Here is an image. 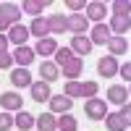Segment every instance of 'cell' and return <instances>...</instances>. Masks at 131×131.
Instances as JSON below:
<instances>
[{
	"mask_svg": "<svg viewBox=\"0 0 131 131\" xmlns=\"http://www.w3.org/2000/svg\"><path fill=\"white\" fill-rule=\"evenodd\" d=\"M66 5H68V8L73 10V13H79L81 8H86V3H79V0H68V3H66Z\"/></svg>",
	"mask_w": 131,
	"mask_h": 131,
	"instance_id": "d6a6232c",
	"label": "cell"
},
{
	"mask_svg": "<svg viewBox=\"0 0 131 131\" xmlns=\"http://www.w3.org/2000/svg\"><path fill=\"white\" fill-rule=\"evenodd\" d=\"M81 71H84V63H81V58H71L66 66H60V73H63L68 81H76V76H79Z\"/></svg>",
	"mask_w": 131,
	"mask_h": 131,
	"instance_id": "ba28073f",
	"label": "cell"
},
{
	"mask_svg": "<svg viewBox=\"0 0 131 131\" xmlns=\"http://www.w3.org/2000/svg\"><path fill=\"white\" fill-rule=\"evenodd\" d=\"M29 89H31V100H34V102H47L50 100V84L47 81H31V86H29Z\"/></svg>",
	"mask_w": 131,
	"mask_h": 131,
	"instance_id": "8992f818",
	"label": "cell"
},
{
	"mask_svg": "<svg viewBox=\"0 0 131 131\" xmlns=\"http://www.w3.org/2000/svg\"><path fill=\"white\" fill-rule=\"evenodd\" d=\"M107 16V5L105 3H100V0H94V3H86V21H97V24H102V18Z\"/></svg>",
	"mask_w": 131,
	"mask_h": 131,
	"instance_id": "5b68a950",
	"label": "cell"
},
{
	"mask_svg": "<svg viewBox=\"0 0 131 131\" xmlns=\"http://www.w3.org/2000/svg\"><path fill=\"white\" fill-rule=\"evenodd\" d=\"M26 39H29V29H26V26L13 24V26L8 29V42H13V45H18V47H21Z\"/></svg>",
	"mask_w": 131,
	"mask_h": 131,
	"instance_id": "5bb4252c",
	"label": "cell"
},
{
	"mask_svg": "<svg viewBox=\"0 0 131 131\" xmlns=\"http://www.w3.org/2000/svg\"><path fill=\"white\" fill-rule=\"evenodd\" d=\"M47 29L52 31V34H63V31H66V16H60V13L50 16L47 18Z\"/></svg>",
	"mask_w": 131,
	"mask_h": 131,
	"instance_id": "603a6c76",
	"label": "cell"
},
{
	"mask_svg": "<svg viewBox=\"0 0 131 131\" xmlns=\"http://www.w3.org/2000/svg\"><path fill=\"white\" fill-rule=\"evenodd\" d=\"M66 97H71V100L73 97H81V84L79 81H68L66 84Z\"/></svg>",
	"mask_w": 131,
	"mask_h": 131,
	"instance_id": "f1b7e54d",
	"label": "cell"
},
{
	"mask_svg": "<svg viewBox=\"0 0 131 131\" xmlns=\"http://www.w3.org/2000/svg\"><path fill=\"white\" fill-rule=\"evenodd\" d=\"M107 100L115 102V105H128V89L121 84H113L110 89H107Z\"/></svg>",
	"mask_w": 131,
	"mask_h": 131,
	"instance_id": "4fadbf2b",
	"label": "cell"
},
{
	"mask_svg": "<svg viewBox=\"0 0 131 131\" xmlns=\"http://www.w3.org/2000/svg\"><path fill=\"white\" fill-rule=\"evenodd\" d=\"M94 94H97V81H84V84H81V97L92 100Z\"/></svg>",
	"mask_w": 131,
	"mask_h": 131,
	"instance_id": "83f0119b",
	"label": "cell"
},
{
	"mask_svg": "<svg viewBox=\"0 0 131 131\" xmlns=\"http://www.w3.org/2000/svg\"><path fill=\"white\" fill-rule=\"evenodd\" d=\"M113 34H110V29H107V24L102 21V24H97L94 29H92V37H89V42L92 45H107V39H110Z\"/></svg>",
	"mask_w": 131,
	"mask_h": 131,
	"instance_id": "7c38bea8",
	"label": "cell"
},
{
	"mask_svg": "<svg viewBox=\"0 0 131 131\" xmlns=\"http://www.w3.org/2000/svg\"><path fill=\"white\" fill-rule=\"evenodd\" d=\"M13 126V115L10 113H0V131H8Z\"/></svg>",
	"mask_w": 131,
	"mask_h": 131,
	"instance_id": "4dcf8cb0",
	"label": "cell"
},
{
	"mask_svg": "<svg viewBox=\"0 0 131 131\" xmlns=\"http://www.w3.org/2000/svg\"><path fill=\"white\" fill-rule=\"evenodd\" d=\"M105 123L110 131H128V123H131V107L128 105H121L118 113H107L105 115Z\"/></svg>",
	"mask_w": 131,
	"mask_h": 131,
	"instance_id": "6da1fadb",
	"label": "cell"
},
{
	"mask_svg": "<svg viewBox=\"0 0 131 131\" xmlns=\"http://www.w3.org/2000/svg\"><path fill=\"white\" fill-rule=\"evenodd\" d=\"M13 123H16L21 131H29L31 126H34V115H31V113H18V115L13 118Z\"/></svg>",
	"mask_w": 131,
	"mask_h": 131,
	"instance_id": "d4e9b609",
	"label": "cell"
},
{
	"mask_svg": "<svg viewBox=\"0 0 131 131\" xmlns=\"http://www.w3.org/2000/svg\"><path fill=\"white\" fill-rule=\"evenodd\" d=\"M66 31H73V37H81L86 31V18L81 13H71L66 18Z\"/></svg>",
	"mask_w": 131,
	"mask_h": 131,
	"instance_id": "3957f363",
	"label": "cell"
},
{
	"mask_svg": "<svg viewBox=\"0 0 131 131\" xmlns=\"http://www.w3.org/2000/svg\"><path fill=\"white\" fill-rule=\"evenodd\" d=\"M42 8H47V3H37V0H24V3H21V10L31 13L34 18H39V10Z\"/></svg>",
	"mask_w": 131,
	"mask_h": 131,
	"instance_id": "cb8c5ba5",
	"label": "cell"
},
{
	"mask_svg": "<svg viewBox=\"0 0 131 131\" xmlns=\"http://www.w3.org/2000/svg\"><path fill=\"white\" fill-rule=\"evenodd\" d=\"M58 131H76V118L71 113H63L58 118Z\"/></svg>",
	"mask_w": 131,
	"mask_h": 131,
	"instance_id": "484cf974",
	"label": "cell"
},
{
	"mask_svg": "<svg viewBox=\"0 0 131 131\" xmlns=\"http://www.w3.org/2000/svg\"><path fill=\"white\" fill-rule=\"evenodd\" d=\"M8 26H10V24H8V21H5L3 16H0V31H3V29H8Z\"/></svg>",
	"mask_w": 131,
	"mask_h": 131,
	"instance_id": "d590c367",
	"label": "cell"
},
{
	"mask_svg": "<svg viewBox=\"0 0 131 131\" xmlns=\"http://www.w3.org/2000/svg\"><path fill=\"white\" fill-rule=\"evenodd\" d=\"M47 18H34L31 21V26H29V34H34L37 39H45L47 37Z\"/></svg>",
	"mask_w": 131,
	"mask_h": 131,
	"instance_id": "44dd1931",
	"label": "cell"
},
{
	"mask_svg": "<svg viewBox=\"0 0 131 131\" xmlns=\"http://www.w3.org/2000/svg\"><path fill=\"white\" fill-rule=\"evenodd\" d=\"M0 16H3L10 26H13V24H21V8L13 5V3H3V5H0Z\"/></svg>",
	"mask_w": 131,
	"mask_h": 131,
	"instance_id": "8fae6325",
	"label": "cell"
},
{
	"mask_svg": "<svg viewBox=\"0 0 131 131\" xmlns=\"http://www.w3.org/2000/svg\"><path fill=\"white\" fill-rule=\"evenodd\" d=\"M118 73L123 76V81H128L131 79V63H123V68H118Z\"/></svg>",
	"mask_w": 131,
	"mask_h": 131,
	"instance_id": "836d02e7",
	"label": "cell"
},
{
	"mask_svg": "<svg viewBox=\"0 0 131 131\" xmlns=\"http://www.w3.org/2000/svg\"><path fill=\"white\" fill-rule=\"evenodd\" d=\"M5 47H8V37L0 34V52H5Z\"/></svg>",
	"mask_w": 131,
	"mask_h": 131,
	"instance_id": "e575fe53",
	"label": "cell"
},
{
	"mask_svg": "<svg viewBox=\"0 0 131 131\" xmlns=\"http://www.w3.org/2000/svg\"><path fill=\"white\" fill-rule=\"evenodd\" d=\"M10 66H13L10 52H0V68H10Z\"/></svg>",
	"mask_w": 131,
	"mask_h": 131,
	"instance_id": "1f68e13d",
	"label": "cell"
},
{
	"mask_svg": "<svg viewBox=\"0 0 131 131\" xmlns=\"http://www.w3.org/2000/svg\"><path fill=\"white\" fill-rule=\"evenodd\" d=\"M0 105H3V110L13 113V110H21L24 100H21V94H18V92H5V94H0Z\"/></svg>",
	"mask_w": 131,
	"mask_h": 131,
	"instance_id": "52a82bcc",
	"label": "cell"
},
{
	"mask_svg": "<svg viewBox=\"0 0 131 131\" xmlns=\"http://www.w3.org/2000/svg\"><path fill=\"white\" fill-rule=\"evenodd\" d=\"M10 84L13 86H31V73L26 68H16V71H10Z\"/></svg>",
	"mask_w": 131,
	"mask_h": 131,
	"instance_id": "e0dca14e",
	"label": "cell"
},
{
	"mask_svg": "<svg viewBox=\"0 0 131 131\" xmlns=\"http://www.w3.org/2000/svg\"><path fill=\"white\" fill-rule=\"evenodd\" d=\"M71 52H76V55H89V52H92V42H89V37H73L71 39Z\"/></svg>",
	"mask_w": 131,
	"mask_h": 131,
	"instance_id": "2e32d148",
	"label": "cell"
},
{
	"mask_svg": "<svg viewBox=\"0 0 131 131\" xmlns=\"http://www.w3.org/2000/svg\"><path fill=\"white\" fill-rule=\"evenodd\" d=\"M128 3H126V0H115V3H113V10H115V16H128Z\"/></svg>",
	"mask_w": 131,
	"mask_h": 131,
	"instance_id": "f546056e",
	"label": "cell"
},
{
	"mask_svg": "<svg viewBox=\"0 0 131 131\" xmlns=\"http://www.w3.org/2000/svg\"><path fill=\"white\" fill-rule=\"evenodd\" d=\"M128 26H131V21H128V16H113V21H110V34H115V37H126V31H128Z\"/></svg>",
	"mask_w": 131,
	"mask_h": 131,
	"instance_id": "9a60e30c",
	"label": "cell"
},
{
	"mask_svg": "<svg viewBox=\"0 0 131 131\" xmlns=\"http://www.w3.org/2000/svg\"><path fill=\"white\" fill-rule=\"evenodd\" d=\"M34 50H39V55H55L58 42L52 39V37H45V39H39V42H37V47H34Z\"/></svg>",
	"mask_w": 131,
	"mask_h": 131,
	"instance_id": "7402d4cb",
	"label": "cell"
},
{
	"mask_svg": "<svg viewBox=\"0 0 131 131\" xmlns=\"http://www.w3.org/2000/svg\"><path fill=\"white\" fill-rule=\"evenodd\" d=\"M107 50H110V55H113V58H115V55H123V52L128 50L126 37H110V39H107Z\"/></svg>",
	"mask_w": 131,
	"mask_h": 131,
	"instance_id": "d6986e66",
	"label": "cell"
},
{
	"mask_svg": "<svg viewBox=\"0 0 131 131\" xmlns=\"http://www.w3.org/2000/svg\"><path fill=\"white\" fill-rule=\"evenodd\" d=\"M10 58H13V63L18 66V68H26V66L34 60V50L26 47V45H21L18 50H13V55H10Z\"/></svg>",
	"mask_w": 131,
	"mask_h": 131,
	"instance_id": "9c48e42d",
	"label": "cell"
},
{
	"mask_svg": "<svg viewBox=\"0 0 131 131\" xmlns=\"http://www.w3.org/2000/svg\"><path fill=\"white\" fill-rule=\"evenodd\" d=\"M58 73H60V68H58L52 60H45V63L39 66V76H42L45 81H55V79H58Z\"/></svg>",
	"mask_w": 131,
	"mask_h": 131,
	"instance_id": "ffe728a7",
	"label": "cell"
},
{
	"mask_svg": "<svg viewBox=\"0 0 131 131\" xmlns=\"http://www.w3.org/2000/svg\"><path fill=\"white\" fill-rule=\"evenodd\" d=\"M34 126L39 131H58V118L52 115V113H42L37 121H34Z\"/></svg>",
	"mask_w": 131,
	"mask_h": 131,
	"instance_id": "ac0fdd59",
	"label": "cell"
},
{
	"mask_svg": "<svg viewBox=\"0 0 131 131\" xmlns=\"http://www.w3.org/2000/svg\"><path fill=\"white\" fill-rule=\"evenodd\" d=\"M47 105H50V113L55 115V113H68L71 110V97H66V94H52L50 100H47Z\"/></svg>",
	"mask_w": 131,
	"mask_h": 131,
	"instance_id": "277c9868",
	"label": "cell"
},
{
	"mask_svg": "<svg viewBox=\"0 0 131 131\" xmlns=\"http://www.w3.org/2000/svg\"><path fill=\"white\" fill-rule=\"evenodd\" d=\"M84 113L89 115L92 121H102V118L107 115V102H105V100H97V97H92V100H86Z\"/></svg>",
	"mask_w": 131,
	"mask_h": 131,
	"instance_id": "7a4b0ae2",
	"label": "cell"
},
{
	"mask_svg": "<svg viewBox=\"0 0 131 131\" xmlns=\"http://www.w3.org/2000/svg\"><path fill=\"white\" fill-rule=\"evenodd\" d=\"M97 73L100 76H115L118 73V60L113 58V55H105V58H100V63H97Z\"/></svg>",
	"mask_w": 131,
	"mask_h": 131,
	"instance_id": "30bf717a",
	"label": "cell"
},
{
	"mask_svg": "<svg viewBox=\"0 0 131 131\" xmlns=\"http://www.w3.org/2000/svg\"><path fill=\"white\" fill-rule=\"evenodd\" d=\"M71 58H73L71 47H58V50H55V66H58V68H60V66H66Z\"/></svg>",
	"mask_w": 131,
	"mask_h": 131,
	"instance_id": "4316f807",
	"label": "cell"
}]
</instances>
